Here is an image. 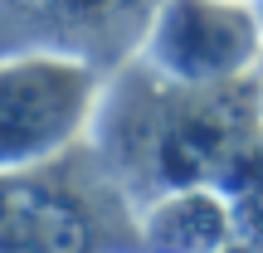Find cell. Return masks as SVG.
Segmentation results:
<instances>
[{
  "label": "cell",
  "mask_w": 263,
  "mask_h": 253,
  "mask_svg": "<svg viewBox=\"0 0 263 253\" xmlns=\"http://www.w3.org/2000/svg\"><path fill=\"white\" fill-rule=\"evenodd\" d=\"M88 141L137 209L190 185H215L229 200L258 195L263 68L224 83H180L137 54L107 73Z\"/></svg>",
  "instance_id": "cell-1"
},
{
  "label": "cell",
  "mask_w": 263,
  "mask_h": 253,
  "mask_svg": "<svg viewBox=\"0 0 263 253\" xmlns=\"http://www.w3.org/2000/svg\"><path fill=\"white\" fill-rule=\"evenodd\" d=\"M0 253H146L141 209L88 137L0 170Z\"/></svg>",
  "instance_id": "cell-2"
},
{
  "label": "cell",
  "mask_w": 263,
  "mask_h": 253,
  "mask_svg": "<svg viewBox=\"0 0 263 253\" xmlns=\"http://www.w3.org/2000/svg\"><path fill=\"white\" fill-rule=\"evenodd\" d=\"M107 73L68 54L0 59V170L34 166L88 137Z\"/></svg>",
  "instance_id": "cell-3"
},
{
  "label": "cell",
  "mask_w": 263,
  "mask_h": 253,
  "mask_svg": "<svg viewBox=\"0 0 263 253\" xmlns=\"http://www.w3.org/2000/svg\"><path fill=\"white\" fill-rule=\"evenodd\" d=\"M161 5L166 0H0V59L68 54L112 73L141 54Z\"/></svg>",
  "instance_id": "cell-4"
},
{
  "label": "cell",
  "mask_w": 263,
  "mask_h": 253,
  "mask_svg": "<svg viewBox=\"0 0 263 253\" xmlns=\"http://www.w3.org/2000/svg\"><path fill=\"white\" fill-rule=\"evenodd\" d=\"M141 59L180 83H224L263 64L258 0H166Z\"/></svg>",
  "instance_id": "cell-5"
},
{
  "label": "cell",
  "mask_w": 263,
  "mask_h": 253,
  "mask_svg": "<svg viewBox=\"0 0 263 253\" xmlns=\"http://www.w3.org/2000/svg\"><path fill=\"white\" fill-rule=\"evenodd\" d=\"M234 234V200L215 185H190L141 209L146 253H219Z\"/></svg>",
  "instance_id": "cell-6"
},
{
  "label": "cell",
  "mask_w": 263,
  "mask_h": 253,
  "mask_svg": "<svg viewBox=\"0 0 263 253\" xmlns=\"http://www.w3.org/2000/svg\"><path fill=\"white\" fill-rule=\"evenodd\" d=\"M258 68H263V64H258Z\"/></svg>",
  "instance_id": "cell-7"
}]
</instances>
